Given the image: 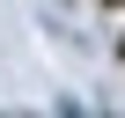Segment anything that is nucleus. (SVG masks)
<instances>
[{
  "label": "nucleus",
  "mask_w": 125,
  "mask_h": 118,
  "mask_svg": "<svg viewBox=\"0 0 125 118\" xmlns=\"http://www.w3.org/2000/svg\"><path fill=\"white\" fill-rule=\"evenodd\" d=\"M118 8H125V0H118Z\"/></svg>",
  "instance_id": "f257e3e1"
}]
</instances>
